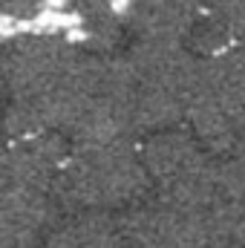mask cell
<instances>
[{"label":"cell","instance_id":"cell-1","mask_svg":"<svg viewBox=\"0 0 245 248\" xmlns=\"http://www.w3.org/2000/svg\"><path fill=\"white\" fill-rule=\"evenodd\" d=\"M141 150L130 139L72 141L55 179V199L63 211L130 208L150 190Z\"/></svg>","mask_w":245,"mask_h":248},{"label":"cell","instance_id":"cell-2","mask_svg":"<svg viewBox=\"0 0 245 248\" xmlns=\"http://www.w3.org/2000/svg\"><path fill=\"white\" fill-rule=\"evenodd\" d=\"M127 78L133 124L138 130H162L184 119L199 63L182 44L138 41L127 52Z\"/></svg>","mask_w":245,"mask_h":248},{"label":"cell","instance_id":"cell-3","mask_svg":"<svg viewBox=\"0 0 245 248\" xmlns=\"http://www.w3.org/2000/svg\"><path fill=\"white\" fill-rule=\"evenodd\" d=\"M193 136L216 156L245 139V49L228 44L199 63L187 113Z\"/></svg>","mask_w":245,"mask_h":248},{"label":"cell","instance_id":"cell-4","mask_svg":"<svg viewBox=\"0 0 245 248\" xmlns=\"http://www.w3.org/2000/svg\"><path fill=\"white\" fill-rule=\"evenodd\" d=\"M75 44L58 32H26L0 46V81L6 101L29 104L49 90V84L78 55Z\"/></svg>","mask_w":245,"mask_h":248},{"label":"cell","instance_id":"cell-5","mask_svg":"<svg viewBox=\"0 0 245 248\" xmlns=\"http://www.w3.org/2000/svg\"><path fill=\"white\" fill-rule=\"evenodd\" d=\"M202 0H127L124 23L138 41L182 44L202 23Z\"/></svg>","mask_w":245,"mask_h":248},{"label":"cell","instance_id":"cell-6","mask_svg":"<svg viewBox=\"0 0 245 248\" xmlns=\"http://www.w3.org/2000/svg\"><path fill=\"white\" fill-rule=\"evenodd\" d=\"M46 248H127V240L107 211H63L46 231Z\"/></svg>","mask_w":245,"mask_h":248},{"label":"cell","instance_id":"cell-7","mask_svg":"<svg viewBox=\"0 0 245 248\" xmlns=\"http://www.w3.org/2000/svg\"><path fill=\"white\" fill-rule=\"evenodd\" d=\"M52 0H0V17H9L15 23L38 17Z\"/></svg>","mask_w":245,"mask_h":248},{"label":"cell","instance_id":"cell-8","mask_svg":"<svg viewBox=\"0 0 245 248\" xmlns=\"http://www.w3.org/2000/svg\"><path fill=\"white\" fill-rule=\"evenodd\" d=\"M0 248H46V234H38V231H0Z\"/></svg>","mask_w":245,"mask_h":248},{"label":"cell","instance_id":"cell-9","mask_svg":"<svg viewBox=\"0 0 245 248\" xmlns=\"http://www.w3.org/2000/svg\"><path fill=\"white\" fill-rule=\"evenodd\" d=\"M3 101H6V90H3V81H0V107H3Z\"/></svg>","mask_w":245,"mask_h":248},{"label":"cell","instance_id":"cell-10","mask_svg":"<svg viewBox=\"0 0 245 248\" xmlns=\"http://www.w3.org/2000/svg\"><path fill=\"white\" fill-rule=\"evenodd\" d=\"M219 248H245V246H240V243H228V246H219Z\"/></svg>","mask_w":245,"mask_h":248}]
</instances>
